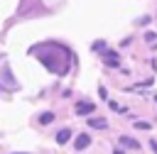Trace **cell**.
I'll return each mask as SVG.
<instances>
[{"label": "cell", "instance_id": "cell-5", "mask_svg": "<svg viewBox=\"0 0 157 154\" xmlns=\"http://www.w3.org/2000/svg\"><path fill=\"white\" fill-rule=\"evenodd\" d=\"M88 125H91V127H96V130H105V127H108V122H105L103 117H91V120H88Z\"/></svg>", "mask_w": 157, "mask_h": 154}, {"label": "cell", "instance_id": "cell-10", "mask_svg": "<svg viewBox=\"0 0 157 154\" xmlns=\"http://www.w3.org/2000/svg\"><path fill=\"white\" fill-rule=\"evenodd\" d=\"M110 110H118V112H125V108H120L118 103H110Z\"/></svg>", "mask_w": 157, "mask_h": 154}, {"label": "cell", "instance_id": "cell-1", "mask_svg": "<svg viewBox=\"0 0 157 154\" xmlns=\"http://www.w3.org/2000/svg\"><path fill=\"white\" fill-rule=\"evenodd\" d=\"M88 144H91V134H83V132H81V134H78V137L74 139V147H76V152H81V149H86Z\"/></svg>", "mask_w": 157, "mask_h": 154}, {"label": "cell", "instance_id": "cell-9", "mask_svg": "<svg viewBox=\"0 0 157 154\" xmlns=\"http://www.w3.org/2000/svg\"><path fill=\"white\" fill-rule=\"evenodd\" d=\"M145 39H147V42H155V39H157V34H155V32H147V34H145Z\"/></svg>", "mask_w": 157, "mask_h": 154}, {"label": "cell", "instance_id": "cell-14", "mask_svg": "<svg viewBox=\"0 0 157 154\" xmlns=\"http://www.w3.org/2000/svg\"><path fill=\"white\" fill-rule=\"evenodd\" d=\"M155 100H157V95H155Z\"/></svg>", "mask_w": 157, "mask_h": 154}, {"label": "cell", "instance_id": "cell-3", "mask_svg": "<svg viewBox=\"0 0 157 154\" xmlns=\"http://www.w3.org/2000/svg\"><path fill=\"white\" fill-rule=\"evenodd\" d=\"M103 61H105V66H120V59H118L115 51H105L103 54Z\"/></svg>", "mask_w": 157, "mask_h": 154}, {"label": "cell", "instance_id": "cell-6", "mask_svg": "<svg viewBox=\"0 0 157 154\" xmlns=\"http://www.w3.org/2000/svg\"><path fill=\"white\" fill-rule=\"evenodd\" d=\"M69 137H71V130H61V132L56 134V142H59V144H66Z\"/></svg>", "mask_w": 157, "mask_h": 154}, {"label": "cell", "instance_id": "cell-4", "mask_svg": "<svg viewBox=\"0 0 157 154\" xmlns=\"http://www.w3.org/2000/svg\"><path fill=\"white\" fill-rule=\"evenodd\" d=\"M120 144H123V147H128V149H140V142H137V139H132V137H120Z\"/></svg>", "mask_w": 157, "mask_h": 154}, {"label": "cell", "instance_id": "cell-12", "mask_svg": "<svg viewBox=\"0 0 157 154\" xmlns=\"http://www.w3.org/2000/svg\"><path fill=\"white\" fill-rule=\"evenodd\" d=\"M150 147H152V152L157 154V139H150Z\"/></svg>", "mask_w": 157, "mask_h": 154}, {"label": "cell", "instance_id": "cell-8", "mask_svg": "<svg viewBox=\"0 0 157 154\" xmlns=\"http://www.w3.org/2000/svg\"><path fill=\"white\" fill-rule=\"evenodd\" d=\"M135 127H137V130H150V122H142V120H135Z\"/></svg>", "mask_w": 157, "mask_h": 154}, {"label": "cell", "instance_id": "cell-2", "mask_svg": "<svg viewBox=\"0 0 157 154\" xmlns=\"http://www.w3.org/2000/svg\"><path fill=\"white\" fill-rule=\"evenodd\" d=\"M96 110V105L93 103H88V100H83V103H78L76 105V115H91Z\"/></svg>", "mask_w": 157, "mask_h": 154}, {"label": "cell", "instance_id": "cell-11", "mask_svg": "<svg viewBox=\"0 0 157 154\" xmlns=\"http://www.w3.org/2000/svg\"><path fill=\"white\" fill-rule=\"evenodd\" d=\"M93 49H96V51H98V49L103 51V49H105V44H103V42H96V44H93Z\"/></svg>", "mask_w": 157, "mask_h": 154}, {"label": "cell", "instance_id": "cell-13", "mask_svg": "<svg viewBox=\"0 0 157 154\" xmlns=\"http://www.w3.org/2000/svg\"><path fill=\"white\" fill-rule=\"evenodd\" d=\"M113 154H125V152H120V149H115V152H113Z\"/></svg>", "mask_w": 157, "mask_h": 154}, {"label": "cell", "instance_id": "cell-7", "mask_svg": "<svg viewBox=\"0 0 157 154\" xmlns=\"http://www.w3.org/2000/svg\"><path fill=\"white\" fill-rule=\"evenodd\" d=\"M52 120H54V112H42V115H39V122H42V125H49Z\"/></svg>", "mask_w": 157, "mask_h": 154}]
</instances>
